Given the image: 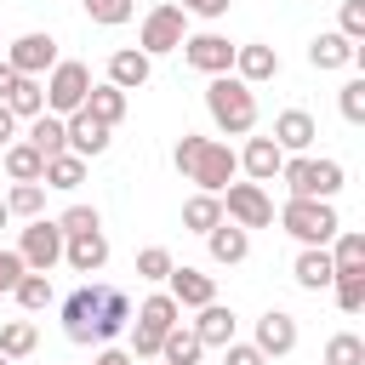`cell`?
<instances>
[{
	"label": "cell",
	"mask_w": 365,
	"mask_h": 365,
	"mask_svg": "<svg viewBox=\"0 0 365 365\" xmlns=\"http://www.w3.org/2000/svg\"><path fill=\"white\" fill-rule=\"evenodd\" d=\"M171 165H177L188 182H200V194H222V188L234 182V171H240V154H234L228 143H217V137L182 131L177 148H171Z\"/></svg>",
	"instance_id": "cell-1"
},
{
	"label": "cell",
	"mask_w": 365,
	"mask_h": 365,
	"mask_svg": "<svg viewBox=\"0 0 365 365\" xmlns=\"http://www.w3.org/2000/svg\"><path fill=\"white\" fill-rule=\"evenodd\" d=\"M205 114L222 137H251L257 125V91L240 80V74H211L205 86Z\"/></svg>",
	"instance_id": "cell-2"
},
{
	"label": "cell",
	"mask_w": 365,
	"mask_h": 365,
	"mask_svg": "<svg viewBox=\"0 0 365 365\" xmlns=\"http://www.w3.org/2000/svg\"><path fill=\"white\" fill-rule=\"evenodd\" d=\"M342 177H348L342 160H314V154H285V165H279V182L297 200H336Z\"/></svg>",
	"instance_id": "cell-3"
},
{
	"label": "cell",
	"mask_w": 365,
	"mask_h": 365,
	"mask_svg": "<svg viewBox=\"0 0 365 365\" xmlns=\"http://www.w3.org/2000/svg\"><path fill=\"white\" fill-rule=\"evenodd\" d=\"M279 228L297 240V245H331V234L342 228L336 222V205L331 200H285V211H279Z\"/></svg>",
	"instance_id": "cell-4"
},
{
	"label": "cell",
	"mask_w": 365,
	"mask_h": 365,
	"mask_svg": "<svg viewBox=\"0 0 365 365\" xmlns=\"http://www.w3.org/2000/svg\"><path fill=\"white\" fill-rule=\"evenodd\" d=\"M86 91H91V68H86V63L57 57V63L46 68V114H74V108L86 103Z\"/></svg>",
	"instance_id": "cell-5"
},
{
	"label": "cell",
	"mask_w": 365,
	"mask_h": 365,
	"mask_svg": "<svg viewBox=\"0 0 365 365\" xmlns=\"http://www.w3.org/2000/svg\"><path fill=\"white\" fill-rule=\"evenodd\" d=\"M188 40V11L182 6H154L148 17H143V34H137V51H148V57H165V51H177Z\"/></svg>",
	"instance_id": "cell-6"
},
{
	"label": "cell",
	"mask_w": 365,
	"mask_h": 365,
	"mask_svg": "<svg viewBox=\"0 0 365 365\" xmlns=\"http://www.w3.org/2000/svg\"><path fill=\"white\" fill-rule=\"evenodd\" d=\"M222 217L240 228H274V200L262 182H228L222 188Z\"/></svg>",
	"instance_id": "cell-7"
},
{
	"label": "cell",
	"mask_w": 365,
	"mask_h": 365,
	"mask_svg": "<svg viewBox=\"0 0 365 365\" xmlns=\"http://www.w3.org/2000/svg\"><path fill=\"white\" fill-rule=\"evenodd\" d=\"M17 257H23V268L51 274V268L63 262V228H57L51 217H29V228H23V240H17Z\"/></svg>",
	"instance_id": "cell-8"
},
{
	"label": "cell",
	"mask_w": 365,
	"mask_h": 365,
	"mask_svg": "<svg viewBox=\"0 0 365 365\" xmlns=\"http://www.w3.org/2000/svg\"><path fill=\"white\" fill-rule=\"evenodd\" d=\"M177 51H182V63H188V68H200L205 80L234 68V46H228V34H217V29H205V34H188Z\"/></svg>",
	"instance_id": "cell-9"
},
{
	"label": "cell",
	"mask_w": 365,
	"mask_h": 365,
	"mask_svg": "<svg viewBox=\"0 0 365 365\" xmlns=\"http://www.w3.org/2000/svg\"><path fill=\"white\" fill-rule=\"evenodd\" d=\"M6 63H11L17 74H34V80H40V74L57 63V40L40 34V29H34V34H17V40L6 46Z\"/></svg>",
	"instance_id": "cell-10"
},
{
	"label": "cell",
	"mask_w": 365,
	"mask_h": 365,
	"mask_svg": "<svg viewBox=\"0 0 365 365\" xmlns=\"http://www.w3.org/2000/svg\"><path fill=\"white\" fill-rule=\"evenodd\" d=\"M268 137H274L285 154H308V148H314V137H319V125H314V114H308V108H279Z\"/></svg>",
	"instance_id": "cell-11"
},
{
	"label": "cell",
	"mask_w": 365,
	"mask_h": 365,
	"mask_svg": "<svg viewBox=\"0 0 365 365\" xmlns=\"http://www.w3.org/2000/svg\"><path fill=\"white\" fill-rule=\"evenodd\" d=\"M63 131H68V154L97 160V154L108 148V131H114V125H103V120H91L86 108H74V114H63Z\"/></svg>",
	"instance_id": "cell-12"
},
{
	"label": "cell",
	"mask_w": 365,
	"mask_h": 365,
	"mask_svg": "<svg viewBox=\"0 0 365 365\" xmlns=\"http://www.w3.org/2000/svg\"><path fill=\"white\" fill-rule=\"evenodd\" d=\"M297 348V319L285 314V308H268L262 319H257V354L262 359H285Z\"/></svg>",
	"instance_id": "cell-13"
},
{
	"label": "cell",
	"mask_w": 365,
	"mask_h": 365,
	"mask_svg": "<svg viewBox=\"0 0 365 365\" xmlns=\"http://www.w3.org/2000/svg\"><path fill=\"white\" fill-rule=\"evenodd\" d=\"M97 297H103V285H80V291H68V297H63V331H68V342H91Z\"/></svg>",
	"instance_id": "cell-14"
},
{
	"label": "cell",
	"mask_w": 365,
	"mask_h": 365,
	"mask_svg": "<svg viewBox=\"0 0 365 365\" xmlns=\"http://www.w3.org/2000/svg\"><path fill=\"white\" fill-rule=\"evenodd\" d=\"M228 74H240L245 86H262V80H274V74H279V51H274V46H262V40L234 46V68H228Z\"/></svg>",
	"instance_id": "cell-15"
},
{
	"label": "cell",
	"mask_w": 365,
	"mask_h": 365,
	"mask_svg": "<svg viewBox=\"0 0 365 365\" xmlns=\"http://www.w3.org/2000/svg\"><path fill=\"white\" fill-rule=\"evenodd\" d=\"M279 165H285V148H279L274 137H251V143L240 148V171H245L251 182H274Z\"/></svg>",
	"instance_id": "cell-16"
},
{
	"label": "cell",
	"mask_w": 365,
	"mask_h": 365,
	"mask_svg": "<svg viewBox=\"0 0 365 365\" xmlns=\"http://www.w3.org/2000/svg\"><path fill=\"white\" fill-rule=\"evenodd\" d=\"M205 245H211V262H222V268H234V262H245L251 257V228H240V222H217V228H205Z\"/></svg>",
	"instance_id": "cell-17"
},
{
	"label": "cell",
	"mask_w": 365,
	"mask_h": 365,
	"mask_svg": "<svg viewBox=\"0 0 365 365\" xmlns=\"http://www.w3.org/2000/svg\"><path fill=\"white\" fill-rule=\"evenodd\" d=\"M63 262H68L74 274H97V268L108 262V240H103V228H91V234H63Z\"/></svg>",
	"instance_id": "cell-18"
},
{
	"label": "cell",
	"mask_w": 365,
	"mask_h": 365,
	"mask_svg": "<svg viewBox=\"0 0 365 365\" xmlns=\"http://www.w3.org/2000/svg\"><path fill=\"white\" fill-rule=\"evenodd\" d=\"M165 285H171V297H177V308H205V302H217V279L211 274H200V268H171L165 274Z\"/></svg>",
	"instance_id": "cell-19"
},
{
	"label": "cell",
	"mask_w": 365,
	"mask_h": 365,
	"mask_svg": "<svg viewBox=\"0 0 365 365\" xmlns=\"http://www.w3.org/2000/svg\"><path fill=\"white\" fill-rule=\"evenodd\" d=\"M125 325H131V302H125V291L103 285V297H97V319H91V342H114Z\"/></svg>",
	"instance_id": "cell-20"
},
{
	"label": "cell",
	"mask_w": 365,
	"mask_h": 365,
	"mask_svg": "<svg viewBox=\"0 0 365 365\" xmlns=\"http://www.w3.org/2000/svg\"><path fill=\"white\" fill-rule=\"evenodd\" d=\"M308 63L319 68V74H331V68H348V63H359V46L348 40V34H314V46H308Z\"/></svg>",
	"instance_id": "cell-21"
},
{
	"label": "cell",
	"mask_w": 365,
	"mask_h": 365,
	"mask_svg": "<svg viewBox=\"0 0 365 365\" xmlns=\"http://www.w3.org/2000/svg\"><path fill=\"white\" fill-rule=\"evenodd\" d=\"M148 74H154V57H148V51H137V46H125V51H114V57H108V86H120V91L148 86Z\"/></svg>",
	"instance_id": "cell-22"
},
{
	"label": "cell",
	"mask_w": 365,
	"mask_h": 365,
	"mask_svg": "<svg viewBox=\"0 0 365 365\" xmlns=\"http://www.w3.org/2000/svg\"><path fill=\"white\" fill-rule=\"evenodd\" d=\"M331 274H336V262H331V251H325V245H302V251H297V262H291V279H297L302 291H325V285H331Z\"/></svg>",
	"instance_id": "cell-23"
},
{
	"label": "cell",
	"mask_w": 365,
	"mask_h": 365,
	"mask_svg": "<svg viewBox=\"0 0 365 365\" xmlns=\"http://www.w3.org/2000/svg\"><path fill=\"white\" fill-rule=\"evenodd\" d=\"M194 336H200L205 348H228V342H234V308L205 302V308H200V319H194Z\"/></svg>",
	"instance_id": "cell-24"
},
{
	"label": "cell",
	"mask_w": 365,
	"mask_h": 365,
	"mask_svg": "<svg viewBox=\"0 0 365 365\" xmlns=\"http://www.w3.org/2000/svg\"><path fill=\"white\" fill-rule=\"evenodd\" d=\"M200 354H205V342L194 336V325H171L160 336V354L154 359H165V365H200Z\"/></svg>",
	"instance_id": "cell-25"
},
{
	"label": "cell",
	"mask_w": 365,
	"mask_h": 365,
	"mask_svg": "<svg viewBox=\"0 0 365 365\" xmlns=\"http://www.w3.org/2000/svg\"><path fill=\"white\" fill-rule=\"evenodd\" d=\"M40 182H46V188H57V194H74V188L86 182V160L63 148V154H51V160H46V171H40Z\"/></svg>",
	"instance_id": "cell-26"
},
{
	"label": "cell",
	"mask_w": 365,
	"mask_h": 365,
	"mask_svg": "<svg viewBox=\"0 0 365 365\" xmlns=\"http://www.w3.org/2000/svg\"><path fill=\"white\" fill-rule=\"evenodd\" d=\"M80 108H86L91 120H103V125H120V120H125V91L103 80V86H91V91H86V103H80Z\"/></svg>",
	"instance_id": "cell-27"
},
{
	"label": "cell",
	"mask_w": 365,
	"mask_h": 365,
	"mask_svg": "<svg viewBox=\"0 0 365 365\" xmlns=\"http://www.w3.org/2000/svg\"><path fill=\"white\" fill-rule=\"evenodd\" d=\"M6 108H11L17 120H34V114H46V86H40L34 74H17V86L6 91Z\"/></svg>",
	"instance_id": "cell-28"
},
{
	"label": "cell",
	"mask_w": 365,
	"mask_h": 365,
	"mask_svg": "<svg viewBox=\"0 0 365 365\" xmlns=\"http://www.w3.org/2000/svg\"><path fill=\"white\" fill-rule=\"evenodd\" d=\"M23 143H34V148H40L46 160H51V154H63V148H68L63 114H34V120H29V137H23Z\"/></svg>",
	"instance_id": "cell-29"
},
{
	"label": "cell",
	"mask_w": 365,
	"mask_h": 365,
	"mask_svg": "<svg viewBox=\"0 0 365 365\" xmlns=\"http://www.w3.org/2000/svg\"><path fill=\"white\" fill-rule=\"evenodd\" d=\"M40 171H46V154L34 143H6V177L11 182H40Z\"/></svg>",
	"instance_id": "cell-30"
},
{
	"label": "cell",
	"mask_w": 365,
	"mask_h": 365,
	"mask_svg": "<svg viewBox=\"0 0 365 365\" xmlns=\"http://www.w3.org/2000/svg\"><path fill=\"white\" fill-rule=\"evenodd\" d=\"M222 222V194H194L188 205H182V228L188 234H205V228H217Z\"/></svg>",
	"instance_id": "cell-31"
},
{
	"label": "cell",
	"mask_w": 365,
	"mask_h": 365,
	"mask_svg": "<svg viewBox=\"0 0 365 365\" xmlns=\"http://www.w3.org/2000/svg\"><path fill=\"white\" fill-rule=\"evenodd\" d=\"M11 297H17V308H23V314H40V308L51 302V274H34V268H23V279L11 285Z\"/></svg>",
	"instance_id": "cell-32"
},
{
	"label": "cell",
	"mask_w": 365,
	"mask_h": 365,
	"mask_svg": "<svg viewBox=\"0 0 365 365\" xmlns=\"http://www.w3.org/2000/svg\"><path fill=\"white\" fill-rule=\"evenodd\" d=\"M331 291H336V308L342 314H359L365 308V268H336L331 274Z\"/></svg>",
	"instance_id": "cell-33"
},
{
	"label": "cell",
	"mask_w": 365,
	"mask_h": 365,
	"mask_svg": "<svg viewBox=\"0 0 365 365\" xmlns=\"http://www.w3.org/2000/svg\"><path fill=\"white\" fill-rule=\"evenodd\" d=\"M177 314H182V308H177V297H171V291H154V297H143V308H137L131 319H143L148 331H171V325H177Z\"/></svg>",
	"instance_id": "cell-34"
},
{
	"label": "cell",
	"mask_w": 365,
	"mask_h": 365,
	"mask_svg": "<svg viewBox=\"0 0 365 365\" xmlns=\"http://www.w3.org/2000/svg\"><path fill=\"white\" fill-rule=\"evenodd\" d=\"M325 251H331L336 268H365V234H359V228H336Z\"/></svg>",
	"instance_id": "cell-35"
},
{
	"label": "cell",
	"mask_w": 365,
	"mask_h": 365,
	"mask_svg": "<svg viewBox=\"0 0 365 365\" xmlns=\"http://www.w3.org/2000/svg\"><path fill=\"white\" fill-rule=\"evenodd\" d=\"M6 211H11V217H40V211H46V182H11Z\"/></svg>",
	"instance_id": "cell-36"
},
{
	"label": "cell",
	"mask_w": 365,
	"mask_h": 365,
	"mask_svg": "<svg viewBox=\"0 0 365 365\" xmlns=\"http://www.w3.org/2000/svg\"><path fill=\"white\" fill-rule=\"evenodd\" d=\"M34 342H40L34 319H11V325L0 331V354H6V359H23V354H34Z\"/></svg>",
	"instance_id": "cell-37"
},
{
	"label": "cell",
	"mask_w": 365,
	"mask_h": 365,
	"mask_svg": "<svg viewBox=\"0 0 365 365\" xmlns=\"http://www.w3.org/2000/svg\"><path fill=\"white\" fill-rule=\"evenodd\" d=\"M80 6H86V17L103 23V29H120V23H131V11H137V0H80Z\"/></svg>",
	"instance_id": "cell-38"
},
{
	"label": "cell",
	"mask_w": 365,
	"mask_h": 365,
	"mask_svg": "<svg viewBox=\"0 0 365 365\" xmlns=\"http://www.w3.org/2000/svg\"><path fill=\"white\" fill-rule=\"evenodd\" d=\"M325 365H365V342H359L354 331H336V336L325 342Z\"/></svg>",
	"instance_id": "cell-39"
},
{
	"label": "cell",
	"mask_w": 365,
	"mask_h": 365,
	"mask_svg": "<svg viewBox=\"0 0 365 365\" xmlns=\"http://www.w3.org/2000/svg\"><path fill=\"white\" fill-rule=\"evenodd\" d=\"M336 108H342L348 125H365V80H348V86L336 91Z\"/></svg>",
	"instance_id": "cell-40"
},
{
	"label": "cell",
	"mask_w": 365,
	"mask_h": 365,
	"mask_svg": "<svg viewBox=\"0 0 365 365\" xmlns=\"http://www.w3.org/2000/svg\"><path fill=\"white\" fill-rule=\"evenodd\" d=\"M171 268H177V262H171L165 245H143V251H137V274H143V279H165Z\"/></svg>",
	"instance_id": "cell-41"
},
{
	"label": "cell",
	"mask_w": 365,
	"mask_h": 365,
	"mask_svg": "<svg viewBox=\"0 0 365 365\" xmlns=\"http://www.w3.org/2000/svg\"><path fill=\"white\" fill-rule=\"evenodd\" d=\"M57 228H63V234H91V228H103V217H97V205H68V211L57 217Z\"/></svg>",
	"instance_id": "cell-42"
},
{
	"label": "cell",
	"mask_w": 365,
	"mask_h": 365,
	"mask_svg": "<svg viewBox=\"0 0 365 365\" xmlns=\"http://www.w3.org/2000/svg\"><path fill=\"white\" fill-rule=\"evenodd\" d=\"M336 34H348L354 46L365 40V0H342V17H336Z\"/></svg>",
	"instance_id": "cell-43"
},
{
	"label": "cell",
	"mask_w": 365,
	"mask_h": 365,
	"mask_svg": "<svg viewBox=\"0 0 365 365\" xmlns=\"http://www.w3.org/2000/svg\"><path fill=\"white\" fill-rule=\"evenodd\" d=\"M160 336L165 331H148L143 319H131V359H154L160 354Z\"/></svg>",
	"instance_id": "cell-44"
},
{
	"label": "cell",
	"mask_w": 365,
	"mask_h": 365,
	"mask_svg": "<svg viewBox=\"0 0 365 365\" xmlns=\"http://www.w3.org/2000/svg\"><path fill=\"white\" fill-rule=\"evenodd\" d=\"M171 6H182L188 17H205V23H217V17H222L234 0H171Z\"/></svg>",
	"instance_id": "cell-45"
},
{
	"label": "cell",
	"mask_w": 365,
	"mask_h": 365,
	"mask_svg": "<svg viewBox=\"0 0 365 365\" xmlns=\"http://www.w3.org/2000/svg\"><path fill=\"white\" fill-rule=\"evenodd\" d=\"M222 365H268V359L257 354V342H228L222 348Z\"/></svg>",
	"instance_id": "cell-46"
},
{
	"label": "cell",
	"mask_w": 365,
	"mask_h": 365,
	"mask_svg": "<svg viewBox=\"0 0 365 365\" xmlns=\"http://www.w3.org/2000/svg\"><path fill=\"white\" fill-rule=\"evenodd\" d=\"M17 279H23V257L17 251H0V297H11Z\"/></svg>",
	"instance_id": "cell-47"
},
{
	"label": "cell",
	"mask_w": 365,
	"mask_h": 365,
	"mask_svg": "<svg viewBox=\"0 0 365 365\" xmlns=\"http://www.w3.org/2000/svg\"><path fill=\"white\" fill-rule=\"evenodd\" d=\"M6 143H17V114L0 103V148H6Z\"/></svg>",
	"instance_id": "cell-48"
},
{
	"label": "cell",
	"mask_w": 365,
	"mask_h": 365,
	"mask_svg": "<svg viewBox=\"0 0 365 365\" xmlns=\"http://www.w3.org/2000/svg\"><path fill=\"white\" fill-rule=\"evenodd\" d=\"M91 365H137V359H131V354H125V348H103V354H97V359H91Z\"/></svg>",
	"instance_id": "cell-49"
},
{
	"label": "cell",
	"mask_w": 365,
	"mask_h": 365,
	"mask_svg": "<svg viewBox=\"0 0 365 365\" xmlns=\"http://www.w3.org/2000/svg\"><path fill=\"white\" fill-rule=\"evenodd\" d=\"M11 86H17V68L0 57V103H6V91H11Z\"/></svg>",
	"instance_id": "cell-50"
},
{
	"label": "cell",
	"mask_w": 365,
	"mask_h": 365,
	"mask_svg": "<svg viewBox=\"0 0 365 365\" xmlns=\"http://www.w3.org/2000/svg\"><path fill=\"white\" fill-rule=\"evenodd\" d=\"M6 222H11V211H6V200H0V228H6Z\"/></svg>",
	"instance_id": "cell-51"
},
{
	"label": "cell",
	"mask_w": 365,
	"mask_h": 365,
	"mask_svg": "<svg viewBox=\"0 0 365 365\" xmlns=\"http://www.w3.org/2000/svg\"><path fill=\"white\" fill-rule=\"evenodd\" d=\"M137 365H165V359H137Z\"/></svg>",
	"instance_id": "cell-52"
},
{
	"label": "cell",
	"mask_w": 365,
	"mask_h": 365,
	"mask_svg": "<svg viewBox=\"0 0 365 365\" xmlns=\"http://www.w3.org/2000/svg\"><path fill=\"white\" fill-rule=\"evenodd\" d=\"M0 365H11V359H6V354H0Z\"/></svg>",
	"instance_id": "cell-53"
},
{
	"label": "cell",
	"mask_w": 365,
	"mask_h": 365,
	"mask_svg": "<svg viewBox=\"0 0 365 365\" xmlns=\"http://www.w3.org/2000/svg\"><path fill=\"white\" fill-rule=\"evenodd\" d=\"M0 46H6V40H0Z\"/></svg>",
	"instance_id": "cell-54"
}]
</instances>
